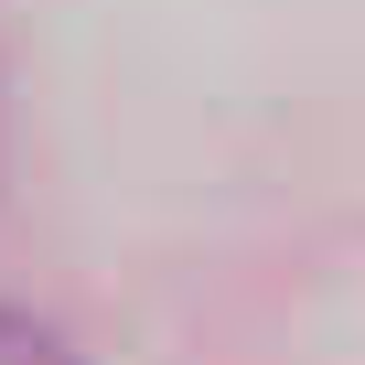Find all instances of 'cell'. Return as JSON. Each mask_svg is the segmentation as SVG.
I'll use <instances>...</instances> for the list:
<instances>
[{"mask_svg": "<svg viewBox=\"0 0 365 365\" xmlns=\"http://www.w3.org/2000/svg\"><path fill=\"white\" fill-rule=\"evenodd\" d=\"M0 365H76V354H65V333H54V322L0 312Z\"/></svg>", "mask_w": 365, "mask_h": 365, "instance_id": "obj_1", "label": "cell"}]
</instances>
